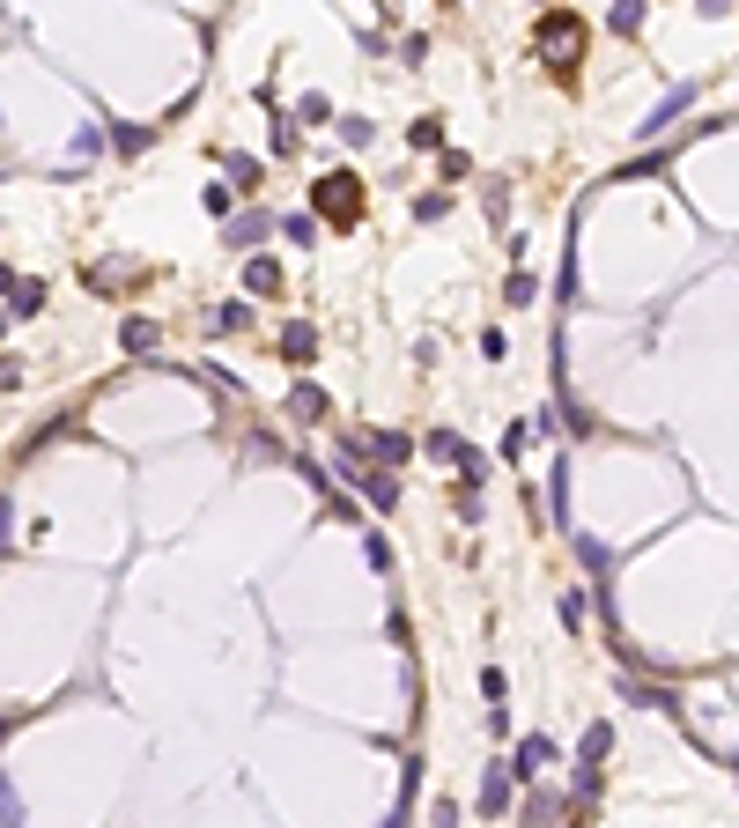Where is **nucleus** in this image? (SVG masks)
<instances>
[{
  "instance_id": "11",
  "label": "nucleus",
  "mask_w": 739,
  "mask_h": 828,
  "mask_svg": "<svg viewBox=\"0 0 739 828\" xmlns=\"http://www.w3.org/2000/svg\"><path fill=\"white\" fill-rule=\"evenodd\" d=\"M407 141H414V148H444V119H414Z\"/></svg>"
},
{
  "instance_id": "5",
  "label": "nucleus",
  "mask_w": 739,
  "mask_h": 828,
  "mask_svg": "<svg viewBox=\"0 0 739 828\" xmlns=\"http://www.w3.org/2000/svg\"><path fill=\"white\" fill-rule=\"evenodd\" d=\"M510 806V762H488V777H481V814H503Z\"/></svg>"
},
{
  "instance_id": "9",
  "label": "nucleus",
  "mask_w": 739,
  "mask_h": 828,
  "mask_svg": "<svg viewBox=\"0 0 739 828\" xmlns=\"http://www.w3.org/2000/svg\"><path fill=\"white\" fill-rule=\"evenodd\" d=\"M267 230H274V215H259V207H252V215H237V222H230V244H259Z\"/></svg>"
},
{
  "instance_id": "12",
  "label": "nucleus",
  "mask_w": 739,
  "mask_h": 828,
  "mask_svg": "<svg viewBox=\"0 0 739 828\" xmlns=\"http://www.w3.org/2000/svg\"><path fill=\"white\" fill-rule=\"evenodd\" d=\"M370 451H377V459H385V466H400V459H407L414 444H407V437H392V429H385V437H370Z\"/></svg>"
},
{
  "instance_id": "15",
  "label": "nucleus",
  "mask_w": 739,
  "mask_h": 828,
  "mask_svg": "<svg viewBox=\"0 0 739 828\" xmlns=\"http://www.w3.org/2000/svg\"><path fill=\"white\" fill-rule=\"evenodd\" d=\"M547 503H555V511H570V466H555V481H547Z\"/></svg>"
},
{
  "instance_id": "13",
  "label": "nucleus",
  "mask_w": 739,
  "mask_h": 828,
  "mask_svg": "<svg viewBox=\"0 0 739 828\" xmlns=\"http://www.w3.org/2000/svg\"><path fill=\"white\" fill-rule=\"evenodd\" d=\"M0 828H23V799H15L8 777H0Z\"/></svg>"
},
{
  "instance_id": "17",
  "label": "nucleus",
  "mask_w": 739,
  "mask_h": 828,
  "mask_svg": "<svg viewBox=\"0 0 739 828\" xmlns=\"http://www.w3.org/2000/svg\"><path fill=\"white\" fill-rule=\"evenodd\" d=\"M281 230H289V244H311V237H318V222H311V215H289Z\"/></svg>"
},
{
  "instance_id": "10",
  "label": "nucleus",
  "mask_w": 739,
  "mask_h": 828,
  "mask_svg": "<svg viewBox=\"0 0 739 828\" xmlns=\"http://www.w3.org/2000/svg\"><path fill=\"white\" fill-rule=\"evenodd\" d=\"M606 747H614V725H592V732H584V747H577V762H584V769H599Z\"/></svg>"
},
{
  "instance_id": "8",
  "label": "nucleus",
  "mask_w": 739,
  "mask_h": 828,
  "mask_svg": "<svg viewBox=\"0 0 739 828\" xmlns=\"http://www.w3.org/2000/svg\"><path fill=\"white\" fill-rule=\"evenodd\" d=\"M281 355H289V363H311V355H318V333H311V326H289V333H281Z\"/></svg>"
},
{
  "instance_id": "1",
  "label": "nucleus",
  "mask_w": 739,
  "mask_h": 828,
  "mask_svg": "<svg viewBox=\"0 0 739 828\" xmlns=\"http://www.w3.org/2000/svg\"><path fill=\"white\" fill-rule=\"evenodd\" d=\"M577 37H584V23H577L570 8H555V15H540V23H533V52H547V60H570Z\"/></svg>"
},
{
  "instance_id": "16",
  "label": "nucleus",
  "mask_w": 739,
  "mask_h": 828,
  "mask_svg": "<svg viewBox=\"0 0 739 828\" xmlns=\"http://www.w3.org/2000/svg\"><path fill=\"white\" fill-rule=\"evenodd\" d=\"M126 348H156V326L148 318H126Z\"/></svg>"
},
{
  "instance_id": "3",
  "label": "nucleus",
  "mask_w": 739,
  "mask_h": 828,
  "mask_svg": "<svg viewBox=\"0 0 739 828\" xmlns=\"http://www.w3.org/2000/svg\"><path fill=\"white\" fill-rule=\"evenodd\" d=\"M688 104H695V82H673L666 97L651 104V119H643V134H666V126H673V119H680V111H688Z\"/></svg>"
},
{
  "instance_id": "14",
  "label": "nucleus",
  "mask_w": 739,
  "mask_h": 828,
  "mask_svg": "<svg viewBox=\"0 0 739 828\" xmlns=\"http://www.w3.org/2000/svg\"><path fill=\"white\" fill-rule=\"evenodd\" d=\"M577 555H584V570H592V577H606V570H614V555H606V548H592V540H577Z\"/></svg>"
},
{
  "instance_id": "2",
  "label": "nucleus",
  "mask_w": 739,
  "mask_h": 828,
  "mask_svg": "<svg viewBox=\"0 0 739 828\" xmlns=\"http://www.w3.org/2000/svg\"><path fill=\"white\" fill-rule=\"evenodd\" d=\"M318 207H326L333 222H355V215H363V185H355L348 171H326V178H318Z\"/></svg>"
},
{
  "instance_id": "4",
  "label": "nucleus",
  "mask_w": 739,
  "mask_h": 828,
  "mask_svg": "<svg viewBox=\"0 0 739 828\" xmlns=\"http://www.w3.org/2000/svg\"><path fill=\"white\" fill-rule=\"evenodd\" d=\"M289 414H296V422H326L333 400H326L318 385H289Z\"/></svg>"
},
{
  "instance_id": "6",
  "label": "nucleus",
  "mask_w": 739,
  "mask_h": 828,
  "mask_svg": "<svg viewBox=\"0 0 739 828\" xmlns=\"http://www.w3.org/2000/svg\"><path fill=\"white\" fill-rule=\"evenodd\" d=\"M244 289H252V296H274V289H281V267H274V259H244Z\"/></svg>"
},
{
  "instance_id": "7",
  "label": "nucleus",
  "mask_w": 739,
  "mask_h": 828,
  "mask_svg": "<svg viewBox=\"0 0 739 828\" xmlns=\"http://www.w3.org/2000/svg\"><path fill=\"white\" fill-rule=\"evenodd\" d=\"M429 459H451V466H466L473 451H466V437H459V429H437V437H429Z\"/></svg>"
}]
</instances>
